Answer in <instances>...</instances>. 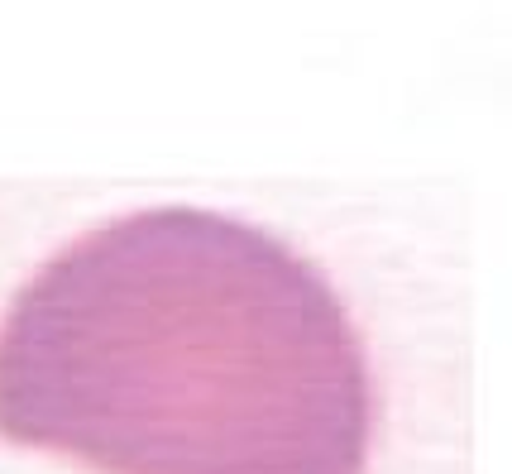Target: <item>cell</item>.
I'll return each instance as SVG.
<instances>
[{
	"label": "cell",
	"mask_w": 512,
	"mask_h": 474,
	"mask_svg": "<svg viewBox=\"0 0 512 474\" xmlns=\"http://www.w3.org/2000/svg\"><path fill=\"white\" fill-rule=\"evenodd\" d=\"M0 441L96 474H364L374 379L297 249L149 206L77 235L10 297Z\"/></svg>",
	"instance_id": "obj_1"
}]
</instances>
